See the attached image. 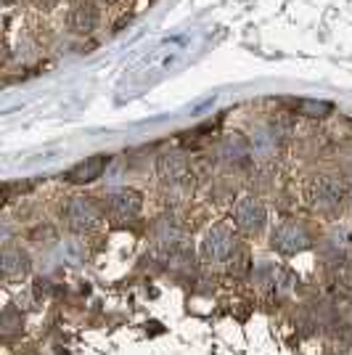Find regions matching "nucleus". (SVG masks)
Wrapping results in <instances>:
<instances>
[{
    "label": "nucleus",
    "instance_id": "f257e3e1",
    "mask_svg": "<svg viewBox=\"0 0 352 355\" xmlns=\"http://www.w3.org/2000/svg\"><path fill=\"white\" fill-rule=\"evenodd\" d=\"M308 199H310V207L313 209L331 212V209H337L339 205H342V199H344V183L334 175L315 178V180L310 183Z\"/></svg>",
    "mask_w": 352,
    "mask_h": 355
},
{
    "label": "nucleus",
    "instance_id": "f03ea898",
    "mask_svg": "<svg viewBox=\"0 0 352 355\" xmlns=\"http://www.w3.org/2000/svg\"><path fill=\"white\" fill-rule=\"evenodd\" d=\"M236 252V236L231 228L225 225H215L209 228L202 239V254L209 263H225L231 260V254Z\"/></svg>",
    "mask_w": 352,
    "mask_h": 355
},
{
    "label": "nucleus",
    "instance_id": "7ed1b4c3",
    "mask_svg": "<svg viewBox=\"0 0 352 355\" xmlns=\"http://www.w3.org/2000/svg\"><path fill=\"white\" fill-rule=\"evenodd\" d=\"M231 215H234L236 225H238L241 231H247V234H257L265 225V207H263V202L254 199V196H241L234 205V212H231Z\"/></svg>",
    "mask_w": 352,
    "mask_h": 355
},
{
    "label": "nucleus",
    "instance_id": "20e7f679",
    "mask_svg": "<svg viewBox=\"0 0 352 355\" xmlns=\"http://www.w3.org/2000/svg\"><path fill=\"white\" fill-rule=\"evenodd\" d=\"M270 244H273V250L283 252V254H294V252L308 250L310 236L302 225L286 220V223H281L279 228L273 231V241H270Z\"/></svg>",
    "mask_w": 352,
    "mask_h": 355
},
{
    "label": "nucleus",
    "instance_id": "39448f33",
    "mask_svg": "<svg viewBox=\"0 0 352 355\" xmlns=\"http://www.w3.org/2000/svg\"><path fill=\"white\" fill-rule=\"evenodd\" d=\"M64 218H67V223H69V228H74V231H90L96 223H98V207L90 202V199H82V196H77V199H72L69 205H67V209H64Z\"/></svg>",
    "mask_w": 352,
    "mask_h": 355
},
{
    "label": "nucleus",
    "instance_id": "423d86ee",
    "mask_svg": "<svg viewBox=\"0 0 352 355\" xmlns=\"http://www.w3.org/2000/svg\"><path fill=\"white\" fill-rule=\"evenodd\" d=\"M141 193L132 191V189H119L109 196V209L117 215V218H135L141 212Z\"/></svg>",
    "mask_w": 352,
    "mask_h": 355
},
{
    "label": "nucleus",
    "instance_id": "0eeeda50",
    "mask_svg": "<svg viewBox=\"0 0 352 355\" xmlns=\"http://www.w3.org/2000/svg\"><path fill=\"white\" fill-rule=\"evenodd\" d=\"M106 162H109V159H106L103 154H98V157H90V159H85V162L74 164L72 170L67 173V178H69L72 183H90V180L101 178Z\"/></svg>",
    "mask_w": 352,
    "mask_h": 355
},
{
    "label": "nucleus",
    "instance_id": "6e6552de",
    "mask_svg": "<svg viewBox=\"0 0 352 355\" xmlns=\"http://www.w3.org/2000/svg\"><path fill=\"white\" fill-rule=\"evenodd\" d=\"M27 270H30V260L24 252L14 250V247L3 252V276L6 279H21Z\"/></svg>",
    "mask_w": 352,
    "mask_h": 355
},
{
    "label": "nucleus",
    "instance_id": "1a4fd4ad",
    "mask_svg": "<svg viewBox=\"0 0 352 355\" xmlns=\"http://www.w3.org/2000/svg\"><path fill=\"white\" fill-rule=\"evenodd\" d=\"M161 178H164V183H183L186 178H188V170H186V162L180 159V157H164L161 159Z\"/></svg>",
    "mask_w": 352,
    "mask_h": 355
},
{
    "label": "nucleus",
    "instance_id": "9d476101",
    "mask_svg": "<svg viewBox=\"0 0 352 355\" xmlns=\"http://www.w3.org/2000/svg\"><path fill=\"white\" fill-rule=\"evenodd\" d=\"M222 157L234 164L244 162V159H247V141H244V138H238V135L228 138V141H225V146H222Z\"/></svg>",
    "mask_w": 352,
    "mask_h": 355
},
{
    "label": "nucleus",
    "instance_id": "9b49d317",
    "mask_svg": "<svg viewBox=\"0 0 352 355\" xmlns=\"http://www.w3.org/2000/svg\"><path fill=\"white\" fill-rule=\"evenodd\" d=\"M299 109V114H305V117H326V114H331V104L328 101H299L297 104Z\"/></svg>",
    "mask_w": 352,
    "mask_h": 355
},
{
    "label": "nucleus",
    "instance_id": "f8f14e48",
    "mask_svg": "<svg viewBox=\"0 0 352 355\" xmlns=\"http://www.w3.org/2000/svg\"><path fill=\"white\" fill-rule=\"evenodd\" d=\"M331 247L339 252V254H352V231L347 228H339L331 236Z\"/></svg>",
    "mask_w": 352,
    "mask_h": 355
}]
</instances>
